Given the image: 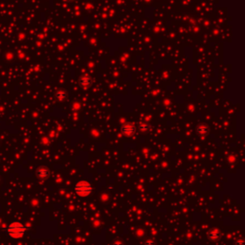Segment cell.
<instances>
[{
	"instance_id": "cell-1",
	"label": "cell",
	"mask_w": 245,
	"mask_h": 245,
	"mask_svg": "<svg viewBox=\"0 0 245 245\" xmlns=\"http://www.w3.org/2000/svg\"><path fill=\"white\" fill-rule=\"evenodd\" d=\"M27 228L20 222H13L6 228V234L13 238H20L25 235Z\"/></svg>"
},
{
	"instance_id": "cell-2",
	"label": "cell",
	"mask_w": 245,
	"mask_h": 245,
	"mask_svg": "<svg viewBox=\"0 0 245 245\" xmlns=\"http://www.w3.org/2000/svg\"><path fill=\"white\" fill-rule=\"evenodd\" d=\"M75 191L78 195L81 197L88 196L92 193V186L91 184L86 180L80 181L75 187Z\"/></svg>"
},
{
	"instance_id": "cell-3",
	"label": "cell",
	"mask_w": 245,
	"mask_h": 245,
	"mask_svg": "<svg viewBox=\"0 0 245 245\" xmlns=\"http://www.w3.org/2000/svg\"><path fill=\"white\" fill-rule=\"evenodd\" d=\"M220 236V233L217 229H213L212 231L209 232V238L211 240H217Z\"/></svg>"
},
{
	"instance_id": "cell-4",
	"label": "cell",
	"mask_w": 245,
	"mask_h": 245,
	"mask_svg": "<svg viewBox=\"0 0 245 245\" xmlns=\"http://www.w3.org/2000/svg\"><path fill=\"white\" fill-rule=\"evenodd\" d=\"M36 173H38V176L39 178H46L49 175V171L45 168H39L38 171H36Z\"/></svg>"
},
{
	"instance_id": "cell-5",
	"label": "cell",
	"mask_w": 245,
	"mask_h": 245,
	"mask_svg": "<svg viewBox=\"0 0 245 245\" xmlns=\"http://www.w3.org/2000/svg\"><path fill=\"white\" fill-rule=\"evenodd\" d=\"M235 245H243V240H242V239H238V240H236Z\"/></svg>"
},
{
	"instance_id": "cell-6",
	"label": "cell",
	"mask_w": 245,
	"mask_h": 245,
	"mask_svg": "<svg viewBox=\"0 0 245 245\" xmlns=\"http://www.w3.org/2000/svg\"><path fill=\"white\" fill-rule=\"evenodd\" d=\"M114 245H122V243H121V242H116Z\"/></svg>"
}]
</instances>
